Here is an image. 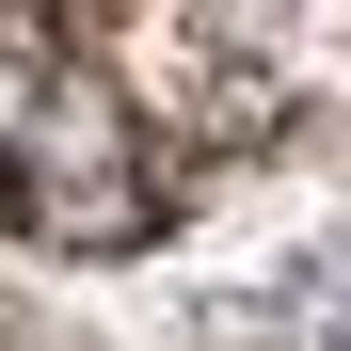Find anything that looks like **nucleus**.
Returning a JSON list of instances; mask_svg holds the SVG:
<instances>
[{
    "label": "nucleus",
    "mask_w": 351,
    "mask_h": 351,
    "mask_svg": "<svg viewBox=\"0 0 351 351\" xmlns=\"http://www.w3.org/2000/svg\"><path fill=\"white\" fill-rule=\"evenodd\" d=\"M335 112L351 0H0V256H144Z\"/></svg>",
    "instance_id": "nucleus-1"
}]
</instances>
